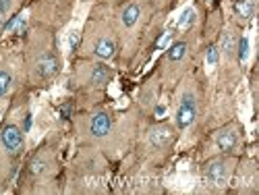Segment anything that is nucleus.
<instances>
[{
	"mask_svg": "<svg viewBox=\"0 0 259 195\" xmlns=\"http://www.w3.org/2000/svg\"><path fill=\"white\" fill-rule=\"evenodd\" d=\"M60 112H62V119H69V114H71V104H64V106L60 108Z\"/></svg>",
	"mask_w": 259,
	"mask_h": 195,
	"instance_id": "6ab92c4d",
	"label": "nucleus"
},
{
	"mask_svg": "<svg viewBox=\"0 0 259 195\" xmlns=\"http://www.w3.org/2000/svg\"><path fill=\"white\" fill-rule=\"evenodd\" d=\"M239 141H241V137H239V131H236L234 125H230V127H226V129H222V131L215 133V145H218V149L224 151V154L226 151L236 149Z\"/></svg>",
	"mask_w": 259,
	"mask_h": 195,
	"instance_id": "6e6552de",
	"label": "nucleus"
},
{
	"mask_svg": "<svg viewBox=\"0 0 259 195\" xmlns=\"http://www.w3.org/2000/svg\"><path fill=\"white\" fill-rule=\"evenodd\" d=\"M232 166H234V160L232 158H215V160H209L203 168V179L209 187L213 189H222L226 187V183L230 181V175H232Z\"/></svg>",
	"mask_w": 259,
	"mask_h": 195,
	"instance_id": "f03ea898",
	"label": "nucleus"
},
{
	"mask_svg": "<svg viewBox=\"0 0 259 195\" xmlns=\"http://www.w3.org/2000/svg\"><path fill=\"white\" fill-rule=\"evenodd\" d=\"M234 52H236L234 35H232V31H224V35H222V54L224 56H232Z\"/></svg>",
	"mask_w": 259,
	"mask_h": 195,
	"instance_id": "ddd939ff",
	"label": "nucleus"
},
{
	"mask_svg": "<svg viewBox=\"0 0 259 195\" xmlns=\"http://www.w3.org/2000/svg\"><path fill=\"white\" fill-rule=\"evenodd\" d=\"M234 11L243 19H251L255 15V0H234Z\"/></svg>",
	"mask_w": 259,
	"mask_h": 195,
	"instance_id": "9b49d317",
	"label": "nucleus"
},
{
	"mask_svg": "<svg viewBox=\"0 0 259 195\" xmlns=\"http://www.w3.org/2000/svg\"><path fill=\"white\" fill-rule=\"evenodd\" d=\"M236 56H239L241 62H245L249 58V40L245 35L239 37V42H236Z\"/></svg>",
	"mask_w": 259,
	"mask_h": 195,
	"instance_id": "4468645a",
	"label": "nucleus"
},
{
	"mask_svg": "<svg viewBox=\"0 0 259 195\" xmlns=\"http://www.w3.org/2000/svg\"><path fill=\"white\" fill-rule=\"evenodd\" d=\"M193 21H195V9H185L183 11V15H181V19H179V27H189V25H193Z\"/></svg>",
	"mask_w": 259,
	"mask_h": 195,
	"instance_id": "2eb2a0df",
	"label": "nucleus"
},
{
	"mask_svg": "<svg viewBox=\"0 0 259 195\" xmlns=\"http://www.w3.org/2000/svg\"><path fill=\"white\" fill-rule=\"evenodd\" d=\"M141 17V5L139 3H131V5H126L120 13V25L122 29H131L137 25V21Z\"/></svg>",
	"mask_w": 259,
	"mask_h": 195,
	"instance_id": "1a4fd4ad",
	"label": "nucleus"
},
{
	"mask_svg": "<svg viewBox=\"0 0 259 195\" xmlns=\"http://www.w3.org/2000/svg\"><path fill=\"white\" fill-rule=\"evenodd\" d=\"M79 77L83 81V85H90V88H104L112 81L114 71L104 62H90L83 64L79 69Z\"/></svg>",
	"mask_w": 259,
	"mask_h": 195,
	"instance_id": "7ed1b4c3",
	"label": "nucleus"
},
{
	"mask_svg": "<svg viewBox=\"0 0 259 195\" xmlns=\"http://www.w3.org/2000/svg\"><path fill=\"white\" fill-rule=\"evenodd\" d=\"M187 52H189V42L187 40H179V42H175V44L168 48L166 62L168 64H177V62H181L187 56Z\"/></svg>",
	"mask_w": 259,
	"mask_h": 195,
	"instance_id": "9d476101",
	"label": "nucleus"
},
{
	"mask_svg": "<svg viewBox=\"0 0 259 195\" xmlns=\"http://www.w3.org/2000/svg\"><path fill=\"white\" fill-rule=\"evenodd\" d=\"M77 42H79V31H71V35H69V46H71V50L77 48Z\"/></svg>",
	"mask_w": 259,
	"mask_h": 195,
	"instance_id": "f3484780",
	"label": "nucleus"
},
{
	"mask_svg": "<svg viewBox=\"0 0 259 195\" xmlns=\"http://www.w3.org/2000/svg\"><path fill=\"white\" fill-rule=\"evenodd\" d=\"M205 62L209 64V67H213V64L218 62V48H215V46H209V48H207V54H205Z\"/></svg>",
	"mask_w": 259,
	"mask_h": 195,
	"instance_id": "dca6fc26",
	"label": "nucleus"
},
{
	"mask_svg": "<svg viewBox=\"0 0 259 195\" xmlns=\"http://www.w3.org/2000/svg\"><path fill=\"white\" fill-rule=\"evenodd\" d=\"M197 119V96L193 90H185L181 94L179 106H177V114H175V123L181 131L189 129Z\"/></svg>",
	"mask_w": 259,
	"mask_h": 195,
	"instance_id": "20e7f679",
	"label": "nucleus"
},
{
	"mask_svg": "<svg viewBox=\"0 0 259 195\" xmlns=\"http://www.w3.org/2000/svg\"><path fill=\"white\" fill-rule=\"evenodd\" d=\"M83 48H85V52H90L92 56L106 60V58L114 56V52H116V40H114L112 33H108L104 29H98L96 33H92L88 29V35H85V40H83Z\"/></svg>",
	"mask_w": 259,
	"mask_h": 195,
	"instance_id": "f257e3e1",
	"label": "nucleus"
},
{
	"mask_svg": "<svg viewBox=\"0 0 259 195\" xmlns=\"http://www.w3.org/2000/svg\"><path fill=\"white\" fill-rule=\"evenodd\" d=\"M23 135L25 133H23L21 127H17L13 123H7L3 127V131H0V145H3V149L7 151V154L19 156L25 147V137Z\"/></svg>",
	"mask_w": 259,
	"mask_h": 195,
	"instance_id": "39448f33",
	"label": "nucleus"
},
{
	"mask_svg": "<svg viewBox=\"0 0 259 195\" xmlns=\"http://www.w3.org/2000/svg\"><path fill=\"white\" fill-rule=\"evenodd\" d=\"M164 110H166L164 106H156V116H162V114H164Z\"/></svg>",
	"mask_w": 259,
	"mask_h": 195,
	"instance_id": "412c9836",
	"label": "nucleus"
},
{
	"mask_svg": "<svg viewBox=\"0 0 259 195\" xmlns=\"http://www.w3.org/2000/svg\"><path fill=\"white\" fill-rule=\"evenodd\" d=\"M5 25H7V15H0V33L5 31Z\"/></svg>",
	"mask_w": 259,
	"mask_h": 195,
	"instance_id": "aec40b11",
	"label": "nucleus"
},
{
	"mask_svg": "<svg viewBox=\"0 0 259 195\" xmlns=\"http://www.w3.org/2000/svg\"><path fill=\"white\" fill-rule=\"evenodd\" d=\"M13 88V71L11 69H0V100H3Z\"/></svg>",
	"mask_w": 259,
	"mask_h": 195,
	"instance_id": "f8f14e48",
	"label": "nucleus"
},
{
	"mask_svg": "<svg viewBox=\"0 0 259 195\" xmlns=\"http://www.w3.org/2000/svg\"><path fill=\"white\" fill-rule=\"evenodd\" d=\"M172 141H175V129L170 125H158L147 135V143L152 149H166L172 145Z\"/></svg>",
	"mask_w": 259,
	"mask_h": 195,
	"instance_id": "423d86ee",
	"label": "nucleus"
},
{
	"mask_svg": "<svg viewBox=\"0 0 259 195\" xmlns=\"http://www.w3.org/2000/svg\"><path fill=\"white\" fill-rule=\"evenodd\" d=\"M23 133H29V129H31V114H25V121H23Z\"/></svg>",
	"mask_w": 259,
	"mask_h": 195,
	"instance_id": "a211bd4d",
	"label": "nucleus"
},
{
	"mask_svg": "<svg viewBox=\"0 0 259 195\" xmlns=\"http://www.w3.org/2000/svg\"><path fill=\"white\" fill-rule=\"evenodd\" d=\"M112 129V116L108 112H94L90 119V135L94 139H104Z\"/></svg>",
	"mask_w": 259,
	"mask_h": 195,
	"instance_id": "0eeeda50",
	"label": "nucleus"
}]
</instances>
